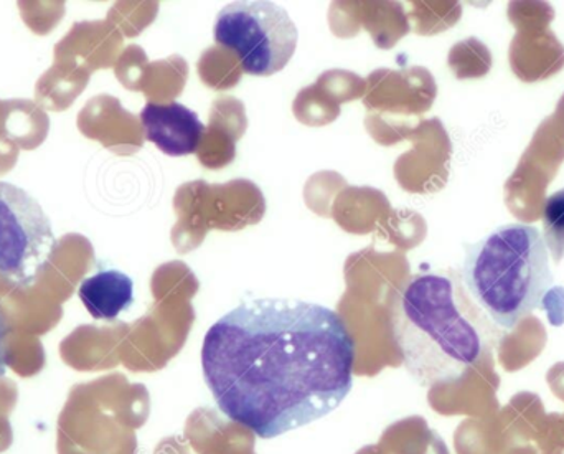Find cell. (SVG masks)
Segmentation results:
<instances>
[{
    "label": "cell",
    "mask_w": 564,
    "mask_h": 454,
    "mask_svg": "<svg viewBox=\"0 0 564 454\" xmlns=\"http://www.w3.org/2000/svg\"><path fill=\"white\" fill-rule=\"evenodd\" d=\"M139 119L145 139L171 158L195 154L207 131L197 112L177 101L148 102Z\"/></svg>",
    "instance_id": "obj_6"
},
{
    "label": "cell",
    "mask_w": 564,
    "mask_h": 454,
    "mask_svg": "<svg viewBox=\"0 0 564 454\" xmlns=\"http://www.w3.org/2000/svg\"><path fill=\"white\" fill-rule=\"evenodd\" d=\"M214 40L237 53L241 68L253 76H273L297 50L299 32L288 10L274 2H231L218 12Z\"/></svg>",
    "instance_id": "obj_4"
},
{
    "label": "cell",
    "mask_w": 564,
    "mask_h": 454,
    "mask_svg": "<svg viewBox=\"0 0 564 454\" xmlns=\"http://www.w3.org/2000/svg\"><path fill=\"white\" fill-rule=\"evenodd\" d=\"M543 240L556 264L564 258V188L550 195L543 208Z\"/></svg>",
    "instance_id": "obj_8"
},
{
    "label": "cell",
    "mask_w": 564,
    "mask_h": 454,
    "mask_svg": "<svg viewBox=\"0 0 564 454\" xmlns=\"http://www.w3.org/2000/svg\"><path fill=\"white\" fill-rule=\"evenodd\" d=\"M17 389L9 380H0V453L12 446L13 432L9 417L17 407Z\"/></svg>",
    "instance_id": "obj_9"
},
{
    "label": "cell",
    "mask_w": 564,
    "mask_h": 454,
    "mask_svg": "<svg viewBox=\"0 0 564 454\" xmlns=\"http://www.w3.org/2000/svg\"><path fill=\"white\" fill-rule=\"evenodd\" d=\"M355 340L340 314L282 298L248 300L205 334L202 370L231 422L273 440L324 419L354 382Z\"/></svg>",
    "instance_id": "obj_1"
},
{
    "label": "cell",
    "mask_w": 564,
    "mask_h": 454,
    "mask_svg": "<svg viewBox=\"0 0 564 454\" xmlns=\"http://www.w3.org/2000/svg\"><path fill=\"white\" fill-rule=\"evenodd\" d=\"M58 250L50 218L23 188L0 182V277L15 288L42 280Z\"/></svg>",
    "instance_id": "obj_5"
},
{
    "label": "cell",
    "mask_w": 564,
    "mask_h": 454,
    "mask_svg": "<svg viewBox=\"0 0 564 454\" xmlns=\"http://www.w3.org/2000/svg\"><path fill=\"white\" fill-rule=\"evenodd\" d=\"M78 296L91 317L115 321L134 303V281L122 271H99L83 281Z\"/></svg>",
    "instance_id": "obj_7"
},
{
    "label": "cell",
    "mask_w": 564,
    "mask_h": 454,
    "mask_svg": "<svg viewBox=\"0 0 564 454\" xmlns=\"http://www.w3.org/2000/svg\"><path fill=\"white\" fill-rule=\"evenodd\" d=\"M391 334L420 386H447L476 369L494 347L496 327L470 300L459 271H420L391 294Z\"/></svg>",
    "instance_id": "obj_2"
},
{
    "label": "cell",
    "mask_w": 564,
    "mask_h": 454,
    "mask_svg": "<svg viewBox=\"0 0 564 454\" xmlns=\"http://www.w3.org/2000/svg\"><path fill=\"white\" fill-rule=\"evenodd\" d=\"M7 367V321L0 310V379L6 374Z\"/></svg>",
    "instance_id": "obj_10"
},
{
    "label": "cell",
    "mask_w": 564,
    "mask_h": 454,
    "mask_svg": "<svg viewBox=\"0 0 564 454\" xmlns=\"http://www.w3.org/2000/svg\"><path fill=\"white\" fill-rule=\"evenodd\" d=\"M549 248L539 228L507 224L466 248L460 281L499 331H513L552 290Z\"/></svg>",
    "instance_id": "obj_3"
}]
</instances>
